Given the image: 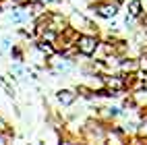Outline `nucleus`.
<instances>
[{"label":"nucleus","mask_w":147,"mask_h":145,"mask_svg":"<svg viewBox=\"0 0 147 145\" xmlns=\"http://www.w3.org/2000/svg\"><path fill=\"white\" fill-rule=\"evenodd\" d=\"M114 2H116V4H120V6H122V4H126V0H114Z\"/></svg>","instance_id":"16"},{"label":"nucleus","mask_w":147,"mask_h":145,"mask_svg":"<svg viewBox=\"0 0 147 145\" xmlns=\"http://www.w3.org/2000/svg\"><path fill=\"white\" fill-rule=\"evenodd\" d=\"M33 48L40 54H44L46 58H52V56H56V46L52 44V42H46V40H42V37H35L33 40Z\"/></svg>","instance_id":"7"},{"label":"nucleus","mask_w":147,"mask_h":145,"mask_svg":"<svg viewBox=\"0 0 147 145\" xmlns=\"http://www.w3.org/2000/svg\"><path fill=\"white\" fill-rule=\"evenodd\" d=\"M79 89H73V87H62V89L56 91V102L62 106V108H71V106L79 100Z\"/></svg>","instance_id":"5"},{"label":"nucleus","mask_w":147,"mask_h":145,"mask_svg":"<svg viewBox=\"0 0 147 145\" xmlns=\"http://www.w3.org/2000/svg\"><path fill=\"white\" fill-rule=\"evenodd\" d=\"M75 46H77V50H79L81 56L93 58L97 54V50H100V46H102V40H100L97 33H79Z\"/></svg>","instance_id":"1"},{"label":"nucleus","mask_w":147,"mask_h":145,"mask_svg":"<svg viewBox=\"0 0 147 145\" xmlns=\"http://www.w3.org/2000/svg\"><path fill=\"white\" fill-rule=\"evenodd\" d=\"M91 11L100 19H116L120 13V4H116L114 0H95L91 4Z\"/></svg>","instance_id":"4"},{"label":"nucleus","mask_w":147,"mask_h":145,"mask_svg":"<svg viewBox=\"0 0 147 145\" xmlns=\"http://www.w3.org/2000/svg\"><path fill=\"white\" fill-rule=\"evenodd\" d=\"M102 77V85L108 87V89H112L116 93H124V91H129L131 87H133V79H129L131 75H126V73H114V75H100Z\"/></svg>","instance_id":"2"},{"label":"nucleus","mask_w":147,"mask_h":145,"mask_svg":"<svg viewBox=\"0 0 147 145\" xmlns=\"http://www.w3.org/2000/svg\"><path fill=\"white\" fill-rule=\"evenodd\" d=\"M8 54H11V58H13V60H17V62H23V60H25V50H23L21 46H17V44L11 48V52H8Z\"/></svg>","instance_id":"12"},{"label":"nucleus","mask_w":147,"mask_h":145,"mask_svg":"<svg viewBox=\"0 0 147 145\" xmlns=\"http://www.w3.org/2000/svg\"><path fill=\"white\" fill-rule=\"evenodd\" d=\"M106 112V120H114V118H118V116H122V108L120 106H108V108H104Z\"/></svg>","instance_id":"11"},{"label":"nucleus","mask_w":147,"mask_h":145,"mask_svg":"<svg viewBox=\"0 0 147 145\" xmlns=\"http://www.w3.org/2000/svg\"><path fill=\"white\" fill-rule=\"evenodd\" d=\"M40 2H42V4H46V6H48V4H54V2H58V0H40Z\"/></svg>","instance_id":"15"},{"label":"nucleus","mask_w":147,"mask_h":145,"mask_svg":"<svg viewBox=\"0 0 147 145\" xmlns=\"http://www.w3.org/2000/svg\"><path fill=\"white\" fill-rule=\"evenodd\" d=\"M129 15L133 19H143L145 15V6H143V0H129Z\"/></svg>","instance_id":"10"},{"label":"nucleus","mask_w":147,"mask_h":145,"mask_svg":"<svg viewBox=\"0 0 147 145\" xmlns=\"http://www.w3.org/2000/svg\"><path fill=\"white\" fill-rule=\"evenodd\" d=\"M13 46H15V44H13L11 37H2V42H0V56L6 54V52H11V48H13Z\"/></svg>","instance_id":"13"},{"label":"nucleus","mask_w":147,"mask_h":145,"mask_svg":"<svg viewBox=\"0 0 147 145\" xmlns=\"http://www.w3.org/2000/svg\"><path fill=\"white\" fill-rule=\"evenodd\" d=\"M29 17H31V15H27L23 11V6H13V11L8 13V21L15 23V25H23V23L29 21Z\"/></svg>","instance_id":"9"},{"label":"nucleus","mask_w":147,"mask_h":145,"mask_svg":"<svg viewBox=\"0 0 147 145\" xmlns=\"http://www.w3.org/2000/svg\"><path fill=\"white\" fill-rule=\"evenodd\" d=\"M139 60H143L141 64H145V69H147V48L143 50V54H141V58H139Z\"/></svg>","instance_id":"14"},{"label":"nucleus","mask_w":147,"mask_h":145,"mask_svg":"<svg viewBox=\"0 0 147 145\" xmlns=\"http://www.w3.org/2000/svg\"><path fill=\"white\" fill-rule=\"evenodd\" d=\"M48 60H52V58H48ZM52 64H54L52 69H56L60 77H66L75 71V60H71L66 56H60V54H58V60H52Z\"/></svg>","instance_id":"6"},{"label":"nucleus","mask_w":147,"mask_h":145,"mask_svg":"<svg viewBox=\"0 0 147 145\" xmlns=\"http://www.w3.org/2000/svg\"><path fill=\"white\" fill-rule=\"evenodd\" d=\"M139 69H141V62L135 60V58H120V60H118V71H120V73H131V75H135Z\"/></svg>","instance_id":"8"},{"label":"nucleus","mask_w":147,"mask_h":145,"mask_svg":"<svg viewBox=\"0 0 147 145\" xmlns=\"http://www.w3.org/2000/svg\"><path fill=\"white\" fill-rule=\"evenodd\" d=\"M83 139L85 141H95V143H106L108 141V122L89 120L83 129Z\"/></svg>","instance_id":"3"}]
</instances>
